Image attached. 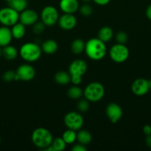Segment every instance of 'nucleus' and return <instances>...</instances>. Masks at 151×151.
Returning <instances> with one entry per match:
<instances>
[{
	"instance_id": "f257e3e1",
	"label": "nucleus",
	"mask_w": 151,
	"mask_h": 151,
	"mask_svg": "<svg viewBox=\"0 0 151 151\" xmlns=\"http://www.w3.org/2000/svg\"><path fill=\"white\" fill-rule=\"evenodd\" d=\"M84 52L90 59L93 60H100L104 58L107 53L105 43L99 38L89 39L85 43Z\"/></svg>"
},
{
	"instance_id": "f03ea898",
	"label": "nucleus",
	"mask_w": 151,
	"mask_h": 151,
	"mask_svg": "<svg viewBox=\"0 0 151 151\" xmlns=\"http://www.w3.org/2000/svg\"><path fill=\"white\" fill-rule=\"evenodd\" d=\"M53 137L52 134L44 128H37L33 131L31 140L36 147L44 150L46 147L51 145Z\"/></svg>"
},
{
	"instance_id": "7ed1b4c3",
	"label": "nucleus",
	"mask_w": 151,
	"mask_h": 151,
	"mask_svg": "<svg viewBox=\"0 0 151 151\" xmlns=\"http://www.w3.org/2000/svg\"><path fill=\"white\" fill-rule=\"evenodd\" d=\"M42 50L36 43H25L19 50V55L23 60L28 62H34L40 58Z\"/></svg>"
},
{
	"instance_id": "20e7f679",
	"label": "nucleus",
	"mask_w": 151,
	"mask_h": 151,
	"mask_svg": "<svg viewBox=\"0 0 151 151\" xmlns=\"http://www.w3.org/2000/svg\"><path fill=\"white\" fill-rule=\"evenodd\" d=\"M105 88L103 85L99 82H93L89 83L83 91V95L89 102L99 101L105 95Z\"/></svg>"
},
{
	"instance_id": "39448f33",
	"label": "nucleus",
	"mask_w": 151,
	"mask_h": 151,
	"mask_svg": "<svg viewBox=\"0 0 151 151\" xmlns=\"http://www.w3.org/2000/svg\"><path fill=\"white\" fill-rule=\"evenodd\" d=\"M19 13L10 7L0 9V23L3 26L12 27L19 22Z\"/></svg>"
},
{
	"instance_id": "423d86ee",
	"label": "nucleus",
	"mask_w": 151,
	"mask_h": 151,
	"mask_svg": "<svg viewBox=\"0 0 151 151\" xmlns=\"http://www.w3.org/2000/svg\"><path fill=\"white\" fill-rule=\"evenodd\" d=\"M109 55L112 60L115 63H123L127 60L130 55L128 48L124 44H114L110 48Z\"/></svg>"
},
{
	"instance_id": "0eeeda50",
	"label": "nucleus",
	"mask_w": 151,
	"mask_h": 151,
	"mask_svg": "<svg viewBox=\"0 0 151 151\" xmlns=\"http://www.w3.org/2000/svg\"><path fill=\"white\" fill-rule=\"evenodd\" d=\"M64 123L68 129L79 131L84 124V119L81 114L76 111H70L64 117Z\"/></svg>"
},
{
	"instance_id": "6e6552de",
	"label": "nucleus",
	"mask_w": 151,
	"mask_h": 151,
	"mask_svg": "<svg viewBox=\"0 0 151 151\" xmlns=\"http://www.w3.org/2000/svg\"><path fill=\"white\" fill-rule=\"evenodd\" d=\"M59 18V12L57 9L53 6H46L41 10V19L45 26H53L58 22Z\"/></svg>"
},
{
	"instance_id": "1a4fd4ad",
	"label": "nucleus",
	"mask_w": 151,
	"mask_h": 151,
	"mask_svg": "<svg viewBox=\"0 0 151 151\" xmlns=\"http://www.w3.org/2000/svg\"><path fill=\"white\" fill-rule=\"evenodd\" d=\"M16 73L19 77V81L28 82L35 78L36 71L31 65L22 64L17 68Z\"/></svg>"
},
{
	"instance_id": "9d476101",
	"label": "nucleus",
	"mask_w": 151,
	"mask_h": 151,
	"mask_svg": "<svg viewBox=\"0 0 151 151\" xmlns=\"http://www.w3.org/2000/svg\"><path fill=\"white\" fill-rule=\"evenodd\" d=\"M87 70V63L81 59L74 60L69 66V73L70 76L82 77L86 73Z\"/></svg>"
},
{
	"instance_id": "9b49d317",
	"label": "nucleus",
	"mask_w": 151,
	"mask_h": 151,
	"mask_svg": "<svg viewBox=\"0 0 151 151\" xmlns=\"http://www.w3.org/2000/svg\"><path fill=\"white\" fill-rule=\"evenodd\" d=\"M38 15L32 9H25L19 13V22L25 26H31L38 22Z\"/></svg>"
},
{
	"instance_id": "f8f14e48",
	"label": "nucleus",
	"mask_w": 151,
	"mask_h": 151,
	"mask_svg": "<svg viewBox=\"0 0 151 151\" xmlns=\"http://www.w3.org/2000/svg\"><path fill=\"white\" fill-rule=\"evenodd\" d=\"M107 116L110 119L112 123H116L121 118L123 114V111L119 105L115 103H111L107 105L106 108Z\"/></svg>"
},
{
	"instance_id": "ddd939ff",
	"label": "nucleus",
	"mask_w": 151,
	"mask_h": 151,
	"mask_svg": "<svg viewBox=\"0 0 151 151\" xmlns=\"http://www.w3.org/2000/svg\"><path fill=\"white\" fill-rule=\"evenodd\" d=\"M132 92L137 96H143L150 91L148 80L144 78H138L135 80L131 86Z\"/></svg>"
},
{
	"instance_id": "4468645a",
	"label": "nucleus",
	"mask_w": 151,
	"mask_h": 151,
	"mask_svg": "<svg viewBox=\"0 0 151 151\" xmlns=\"http://www.w3.org/2000/svg\"><path fill=\"white\" fill-rule=\"evenodd\" d=\"M58 24L61 29L64 30H70L76 26L77 19L73 14L64 13L59 18Z\"/></svg>"
},
{
	"instance_id": "2eb2a0df",
	"label": "nucleus",
	"mask_w": 151,
	"mask_h": 151,
	"mask_svg": "<svg viewBox=\"0 0 151 151\" xmlns=\"http://www.w3.org/2000/svg\"><path fill=\"white\" fill-rule=\"evenodd\" d=\"M59 7L64 13L73 14L78 10L79 3L78 0H60Z\"/></svg>"
},
{
	"instance_id": "dca6fc26",
	"label": "nucleus",
	"mask_w": 151,
	"mask_h": 151,
	"mask_svg": "<svg viewBox=\"0 0 151 151\" xmlns=\"http://www.w3.org/2000/svg\"><path fill=\"white\" fill-rule=\"evenodd\" d=\"M13 38L11 29L9 27L2 26L0 27V47H4L9 45Z\"/></svg>"
},
{
	"instance_id": "f3484780",
	"label": "nucleus",
	"mask_w": 151,
	"mask_h": 151,
	"mask_svg": "<svg viewBox=\"0 0 151 151\" xmlns=\"http://www.w3.org/2000/svg\"><path fill=\"white\" fill-rule=\"evenodd\" d=\"M41 50L44 53L52 55L56 52L58 50V44L53 39L46 40L41 44Z\"/></svg>"
},
{
	"instance_id": "a211bd4d",
	"label": "nucleus",
	"mask_w": 151,
	"mask_h": 151,
	"mask_svg": "<svg viewBox=\"0 0 151 151\" xmlns=\"http://www.w3.org/2000/svg\"><path fill=\"white\" fill-rule=\"evenodd\" d=\"M11 32L13 38L16 39H21L23 38L25 35L26 29L25 26L21 22H17L14 25L11 27Z\"/></svg>"
},
{
	"instance_id": "6ab92c4d",
	"label": "nucleus",
	"mask_w": 151,
	"mask_h": 151,
	"mask_svg": "<svg viewBox=\"0 0 151 151\" xmlns=\"http://www.w3.org/2000/svg\"><path fill=\"white\" fill-rule=\"evenodd\" d=\"M113 36V31L111 27L107 26L102 27L98 32V38L105 43L110 41Z\"/></svg>"
},
{
	"instance_id": "aec40b11",
	"label": "nucleus",
	"mask_w": 151,
	"mask_h": 151,
	"mask_svg": "<svg viewBox=\"0 0 151 151\" xmlns=\"http://www.w3.org/2000/svg\"><path fill=\"white\" fill-rule=\"evenodd\" d=\"M54 81L59 85H67L71 81V76L69 72L60 71L56 73L54 76Z\"/></svg>"
},
{
	"instance_id": "412c9836",
	"label": "nucleus",
	"mask_w": 151,
	"mask_h": 151,
	"mask_svg": "<svg viewBox=\"0 0 151 151\" xmlns=\"http://www.w3.org/2000/svg\"><path fill=\"white\" fill-rule=\"evenodd\" d=\"M18 55V50L13 46L7 45L3 47L2 56L8 60H14Z\"/></svg>"
},
{
	"instance_id": "4be33fe9",
	"label": "nucleus",
	"mask_w": 151,
	"mask_h": 151,
	"mask_svg": "<svg viewBox=\"0 0 151 151\" xmlns=\"http://www.w3.org/2000/svg\"><path fill=\"white\" fill-rule=\"evenodd\" d=\"M76 139L78 143L86 145L91 142L92 136L90 133L86 130H79L76 134Z\"/></svg>"
},
{
	"instance_id": "5701e85b",
	"label": "nucleus",
	"mask_w": 151,
	"mask_h": 151,
	"mask_svg": "<svg viewBox=\"0 0 151 151\" xmlns=\"http://www.w3.org/2000/svg\"><path fill=\"white\" fill-rule=\"evenodd\" d=\"M71 51L75 55H80L84 52L85 48V43L83 41V40L80 38H76L74 40L71 44Z\"/></svg>"
},
{
	"instance_id": "b1692460",
	"label": "nucleus",
	"mask_w": 151,
	"mask_h": 151,
	"mask_svg": "<svg viewBox=\"0 0 151 151\" xmlns=\"http://www.w3.org/2000/svg\"><path fill=\"white\" fill-rule=\"evenodd\" d=\"M8 2V6L11 8L14 9L19 13L27 8L28 2L26 0H10Z\"/></svg>"
},
{
	"instance_id": "393cba45",
	"label": "nucleus",
	"mask_w": 151,
	"mask_h": 151,
	"mask_svg": "<svg viewBox=\"0 0 151 151\" xmlns=\"http://www.w3.org/2000/svg\"><path fill=\"white\" fill-rule=\"evenodd\" d=\"M83 95V90L78 86L75 85L68 90V96L72 100H78Z\"/></svg>"
},
{
	"instance_id": "a878e982",
	"label": "nucleus",
	"mask_w": 151,
	"mask_h": 151,
	"mask_svg": "<svg viewBox=\"0 0 151 151\" xmlns=\"http://www.w3.org/2000/svg\"><path fill=\"white\" fill-rule=\"evenodd\" d=\"M62 137L67 145L73 144L76 140V131L68 128V130H66L63 133Z\"/></svg>"
},
{
	"instance_id": "bb28decb",
	"label": "nucleus",
	"mask_w": 151,
	"mask_h": 151,
	"mask_svg": "<svg viewBox=\"0 0 151 151\" xmlns=\"http://www.w3.org/2000/svg\"><path fill=\"white\" fill-rule=\"evenodd\" d=\"M51 146L54 151H62L66 148L67 144L62 137H56L53 139Z\"/></svg>"
},
{
	"instance_id": "cd10ccee",
	"label": "nucleus",
	"mask_w": 151,
	"mask_h": 151,
	"mask_svg": "<svg viewBox=\"0 0 151 151\" xmlns=\"http://www.w3.org/2000/svg\"><path fill=\"white\" fill-rule=\"evenodd\" d=\"M80 13L83 16H91L92 13H93V9L91 5L88 4V3H84V4H82L81 6H79V8H78Z\"/></svg>"
},
{
	"instance_id": "c85d7f7f",
	"label": "nucleus",
	"mask_w": 151,
	"mask_h": 151,
	"mask_svg": "<svg viewBox=\"0 0 151 151\" xmlns=\"http://www.w3.org/2000/svg\"><path fill=\"white\" fill-rule=\"evenodd\" d=\"M44 29H45V24L42 22H37L33 25V32L36 35H40L44 31Z\"/></svg>"
},
{
	"instance_id": "c756f323",
	"label": "nucleus",
	"mask_w": 151,
	"mask_h": 151,
	"mask_svg": "<svg viewBox=\"0 0 151 151\" xmlns=\"http://www.w3.org/2000/svg\"><path fill=\"white\" fill-rule=\"evenodd\" d=\"M127 39H128L127 34L124 31H119L115 35V41L118 44H124L127 41Z\"/></svg>"
},
{
	"instance_id": "7c9ffc66",
	"label": "nucleus",
	"mask_w": 151,
	"mask_h": 151,
	"mask_svg": "<svg viewBox=\"0 0 151 151\" xmlns=\"http://www.w3.org/2000/svg\"><path fill=\"white\" fill-rule=\"evenodd\" d=\"M15 77H16V72L12 70H8L3 74L2 78L5 82L10 83L15 81Z\"/></svg>"
},
{
	"instance_id": "2f4dec72",
	"label": "nucleus",
	"mask_w": 151,
	"mask_h": 151,
	"mask_svg": "<svg viewBox=\"0 0 151 151\" xmlns=\"http://www.w3.org/2000/svg\"><path fill=\"white\" fill-rule=\"evenodd\" d=\"M78 111L80 112H86L89 109V101L87 100H81L77 105Z\"/></svg>"
},
{
	"instance_id": "473e14b6",
	"label": "nucleus",
	"mask_w": 151,
	"mask_h": 151,
	"mask_svg": "<svg viewBox=\"0 0 151 151\" xmlns=\"http://www.w3.org/2000/svg\"><path fill=\"white\" fill-rule=\"evenodd\" d=\"M73 151H86L87 148L84 147V145L81 144V143H78V144L75 145H73V147H72Z\"/></svg>"
},
{
	"instance_id": "72a5a7b5",
	"label": "nucleus",
	"mask_w": 151,
	"mask_h": 151,
	"mask_svg": "<svg viewBox=\"0 0 151 151\" xmlns=\"http://www.w3.org/2000/svg\"><path fill=\"white\" fill-rule=\"evenodd\" d=\"M82 81V77H78V76H71V81L73 84L74 85H79Z\"/></svg>"
},
{
	"instance_id": "f704fd0d",
	"label": "nucleus",
	"mask_w": 151,
	"mask_h": 151,
	"mask_svg": "<svg viewBox=\"0 0 151 151\" xmlns=\"http://www.w3.org/2000/svg\"><path fill=\"white\" fill-rule=\"evenodd\" d=\"M143 133L146 136L150 135L151 134V125H145L143 127Z\"/></svg>"
},
{
	"instance_id": "c9c22d12",
	"label": "nucleus",
	"mask_w": 151,
	"mask_h": 151,
	"mask_svg": "<svg viewBox=\"0 0 151 151\" xmlns=\"http://www.w3.org/2000/svg\"><path fill=\"white\" fill-rule=\"evenodd\" d=\"M93 1L98 5L105 6L110 1V0H93Z\"/></svg>"
},
{
	"instance_id": "e433bc0d",
	"label": "nucleus",
	"mask_w": 151,
	"mask_h": 151,
	"mask_svg": "<svg viewBox=\"0 0 151 151\" xmlns=\"http://www.w3.org/2000/svg\"><path fill=\"white\" fill-rule=\"evenodd\" d=\"M146 16L149 20L151 21V4H150L146 9Z\"/></svg>"
},
{
	"instance_id": "4c0bfd02",
	"label": "nucleus",
	"mask_w": 151,
	"mask_h": 151,
	"mask_svg": "<svg viewBox=\"0 0 151 151\" xmlns=\"http://www.w3.org/2000/svg\"><path fill=\"white\" fill-rule=\"evenodd\" d=\"M145 142H146L147 146L151 149V134L147 136L146 139H145Z\"/></svg>"
},
{
	"instance_id": "58836bf2",
	"label": "nucleus",
	"mask_w": 151,
	"mask_h": 151,
	"mask_svg": "<svg viewBox=\"0 0 151 151\" xmlns=\"http://www.w3.org/2000/svg\"><path fill=\"white\" fill-rule=\"evenodd\" d=\"M148 84H149L150 90H151V79L150 80H148Z\"/></svg>"
},
{
	"instance_id": "ea45409f",
	"label": "nucleus",
	"mask_w": 151,
	"mask_h": 151,
	"mask_svg": "<svg viewBox=\"0 0 151 151\" xmlns=\"http://www.w3.org/2000/svg\"><path fill=\"white\" fill-rule=\"evenodd\" d=\"M82 1H83V2H84V3H89L90 1H91V0H82Z\"/></svg>"
},
{
	"instance_id": "a19ab883",
	"label": "nucleus",
	"mask_w": 151,
	"mask_h": 151,
	"mask_svg": "<svg viewBox=\"0 0 151 151\" xmlns=\"http://www.w3.org/2000/svg\"><path fill=\"white\" fill-rule=\"evenodd\" d=\"M1 55H2V50H1V47H0V58Z\"/></svg>"
},
{
	"instance_id": "79ce46f5",
	"label": "nucleus",
	"mask_w": 151,
	"mask_h": 151,
	"mask_svg": "<svg viewBox=\"0 0 151 151\" xmlns=\"http://www.w3.org/2000/svg\"><path fill=\"white\" fill-rule=\"evenodd\" d=\"M0 144H1V137H0Z\"/></svg>"
},
{
	"instance_id": "37998d69",
	"label": "nucleus",
	"mask_w": 151,
	"mask_h": 151,
	"mask_svg": "<svg viewBox=\"0 0 151 151\" xmlns=\"http://www.w3.org/2000/svg\"><path fill=\"white\" fill-rule=\"evenodd\" d=\"M5 1H10V0H5Z\"/></svg>"
},
{
	"instance_id": "c03bdc74",
	"label": "nucleus",
	"mask_w": 151,
	"mask_h": 151,
	"mask_svg": "<svg viewBox=\"0 0 151 151\" xmlns=\"http://www.w3.org/2000/svg\"><path fill=\"white\" fill-rule=\"evenodd\" d=\"M26 1H28V0H26Z\"/></svg>"
}]
</instances>
